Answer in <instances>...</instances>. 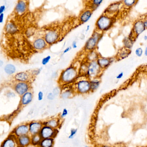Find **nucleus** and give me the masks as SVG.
<instances>
[{
    "label": "nucleus",
    "mask_w": 147,
    "mask_h": 147,
    "mask_svg": "<svg viewBox=\"0 0 147 147\" xmlns=\"http://www.w3.org/2000/svg\"><path fill=\"white\" fill-rule=\"evenodd\" d=\"M33 45L34 47L36 50H41L45 48L46 47L47 43H46L44 39L39 38L37 39L34 41Z\"/></svg>",
    "instance_id": "nucleus-18"
},
{
    "label": "nucleus",
    "mask_w": 147,
    "mask_h": 147,
    "mask_svg": "<svg viewBox=\"0 0 147 147\" xmlns=\"http://www.w3.org/2000/svg\"><path fill=\"white\" fill-rule=\"evenodd\" d=\"M85 147H89V146H85Z\"/></svg>",
    "instance_id": "nucleus-53"
},
{
    "label": "nucleus",
    "mask_w": 147,
    "mask_h": 147,
    "mask_svg": "<svg viewBox=\"0 0 147 147\" xmlns=\"http://www.w3.org/2000/svg\"><path fill=\"white\" fill-rule=\"evenodd\" d=\"M103 1L102 0H94V1H91V2L92 6L94 7H93L96 8L99 7L102 3Z\"/></svg>",
    "instance_id": "nucleus-32"
},
{
    "label": "nucleus",
    "mask_w": 147,
    "mask_h": 147,
    "mask_svg": "<svg viewBox=\"0 0 147 147\" xmlns=\"http://www.w3.org/2000/svg\"><path fill=\"white\" fill-rule=\"evenodd\" d=\"M77 132V129H71V131H70V134L69 136L68 137L69 139H72L74 138L75 136L76 135Z\"/></svg>",
    "instance_id": "nucleus-35"
},
{
    "label": "nucleus",
    "mask_w": 147,
    "mask_h": 147,
    "mask_svg": "<svg viewBox=\"0 0 147 147\" xmlns=\"http://www.w3.org/2000/svg\"><path fill=\"white\" fill-rule=\"evenodd\" d=\"M26 7L27 6L25 2L23 1H19L16 5L15 11L18 13H23L26 11Z\"/></svg>",
    "instance_id": "nucleus-21"
},
{
    "label": "nucleus",
    "mask_w": 147,
    "mask_h": 147,
    "mask_svg": "<svg viewBox=\"0 0 147 147\" xmlns=\"http://www.w3.org/2000/svg\"><path fill=\"white\" fill-rule=\"evenodd\" d=\"M102 69L98 66L96 61L90 62L87 64V74L90 78L98 77Z\"/></svg>",
    "instance_id": "nucleus-5"
},
{
    "label": "nucleus",
    "mask_w": 147,
    "mask_h": 147,
    "mask_svg": "<svg viewBox=\"0 0 147 147\" xmlns=\"http://www.w3.org/2000/svg\"><path fill=\"white\" fill-rule=\"evenodd\" d=\"M90 89L92 91H95L96 90L101 83V80L99 79V77L93 78L92 80H90Z\"/></svg>",
    "instance_id": "nucleus-23"
},
{
    "label": "nucleus",
    "mask_w": 147,
    "mask_h": 147,
    "mask_svg": "<svg viewBox=\"0 0 147 147\" xmlns=\"http://www.w3.org/2000/svg\"><path fill=\"white\" fill-rule=\"evenodd\" d=\"M44 94L41 91H39L38 94V99L39 101H41L43 100Z\"/></svg>",
    "instance_id": "nucleus-38"
},
{
    "label": "nucleus",
    "mask_w": 147,
    "mask_h": 147,
    "mask_svg": "<svg viewBox=\"0 0 147 147\" xmlns=\"http://www.w3.org/2000/svg\"><path fill=\"white\" fill-rule=\"evenodd\" d=\"M3 64H4V62H3V61L0 60V67H2Z\"/></svg>",
    "instance_id": "nucleus-49"
},
{
    "label": "nucleus",
    "mask_w": 147,
    "mask_h": 147,
    "mask_svg": "<svg viewBox=\"0 0 147 147\" xmlns=\"http://www.w3.org/2000/svg\"><path fill=\"white\" fill-rule=\"evenodd\" d=\"M11 133L17 138L29 135V123L19 125L13 129Z\"/></svg>",
    "instance_id": "nucleus-7"
},
{
    "label": "nucleus",
    "mask_w": 147,
    "mask_h": 147,
    "mask_svg": "<svg viewBox=\"0 0 147 147\" xmlns=\"http://www.w3.org/2000/svg\"><path fill=\"white\" fill-rule=\"evenodd\" d=\"M72 47V48L73 47V48H74V49L77 48V42H76V41H73V43H72V47Z\"/></svg>",
    "instance_id": "nucleus-45"
},
{
    "label": "nucleus",
    "mask_w": 147,
    "mask_h": 147,
    "mask_svg": "<svg viewBox=\"0 0 147 147\" xmlns=\"http://www.w3.org/2000/svg\"><path fill=\"white\" fill-rule=\"evenodd\" d=\"M98 66L102 69L107 68L112 63L111 59L99 57L96 61Z\"/></svg>",
    "instance_id": "nucleus-15"
},
{
    "label": "nucleus",
    "mask_w": 147,
    "mask_h": 147,
    "mask_svg": "<svg viewBox=\"0 0 147 147\" xmlns=\"http://www.w3.org/2000/svg\"><path fill=\"white\" fill-rule=\"evenodd\" d=\"M68 114V111L67 110L66 108L63 109L62 113L61 115V118H63L66 117L67 115Z\"/></svg>",
    "instance_id": "nucleus-36"
},
{
    "label": "nucleus",
    "mask_w": 147,
    "mask_h": 147,
    "mask_svg": "<svg viewBox=\"0 0 147 147\" xmlns=\"http://www.w3.org/2000/svg\"><path fill=\"white\" fill-rule=\"evenodd\" d=\"M142 20H138L134 23L133 32L136 36H138L146 29Z\"/></svg>",
    "instance_id": "nucleus-14"
},
{
    "label": "nucleus",
    "mask_w": 147,
    "mask_h": 147,
    "mask_svg": "<svg viewBox=\"0 0 147 147\" xmlns=\"http://www.w3.org/2000/svg\"><path fill=\"white\" fill-rule=\"evenodd\" d=\"M92 10L87 9L83 11L80 15V21L82 23H87L89 21L92 15Z\"/></svg>",
    "instance_id": "nucleus-16"
},
{
    "label": "nucleus",
    "mask_w": 147,
    "mask_h": 147,
    "mask_svg": "<svg viewBox=\"0 0 147 147\" xmlns=\"http://www.w3.org/2000/svg\"><path fill=\"white\" fill-rule=\"evenodd\" d=\"M114 21V20L112 17L103 14L97 21L96 23L97 29L101 32L107 31L113 25Z\"/></svg>",
    "instance_id": "nucleus-2"
},
{
    "label": "nucleus",
    "mask_w": 147,
    "mask_h": 147,
    "mask_svg": "<svg viewBox=\"0 0 147 147\" xmlns=\"http://www.w3.org/2000/svg\"><path fill=\"white\" fill-rule=\"evenodd\" d=\"M13 89L15 92L21 96L29 91V86L27 82H18L14 85Z\"/></svg>",
    "instance_id": "nucleus-9"
},
{
    "label": "nucleus",
    "mask_w": 147,
    "mask_h": 147,
    "mask_svg": "<svg viewBox=\"0 0 147 147\" xmlns=\"http://www.w3.org/2000/svg\"><path fill=\"white\" fill-rule=\"evenodd\" d=\"M120 5V2L119 3H113V4L110 5L107 8L106 11L110 13H114L116 12L119 9Z\"/></svg>",
    "instance_id": "nucleus-24"
},
{
    "label": "nucleus",
    "mask_w": 147,
    "mask_h": 147,
    "mask_svg": "<svg viewBox=\"0 0 147 147\" xmlns=\"http://www.w3.org/2000/svg\"><path fill=\"white\" fill-rule=\"evenodd\" d=\"M100 31L97 30L94 32L91 37L88 40L85 46V49L86 51H91L95 50L98 42L102 37Z\"/></svg>",
    "instance_id": "nucleus-3"
},
{
    "label": "nucleus",
    "mask_w": 147,
    "mask_h": 147,
    "mask_svg": "<svg viewBox=\"0 0 147 147\" xmlns=\"http://www.w3.org/2000/svg\"><path fill=\"white\" fill-rule=\"evenodd\" d=\"M5 72L8 75H12L16 72V68L14 65L11 64H7L4 69Z\"/></svg>",
    "instance_id": "nucleus-27"
},
{
    "label": "nucleus",
    "mask_w": 147,
    "mask_h": 147,
    "mask_svg": "<svg viewBox=\"0 0 147 147\" xmlns=\"http://www.w3.org/2000/svg\"><path fill=\"white\" fill-rule=\"evenodd\" d=\"M59 38V35L57 31L52 30L46 34L44 40L48 45H52L57 42Z\"/></svg>",
    "instance_id": "nucleus-10"
},
{
    "label": "nucleus",
    "mask_w": 147,
    "mask_h": 147,
    "mask_svg": "<svg viewBox=\"0 0 147 147\" xmlns=\"http://www.w3.org/2000/svg\"><path fill=\"white\" fill-rule=\"evenodd\" d=\"M109 147V146H103V147Z\"/></svg>",
    "instance_id": "nucleus-52"
},
{
    "label": "nucleus",
    "mask_w": 147,
    "mask_h": 147,
    "mask_svg": "<svg viewBox=\"0 0 147 147\" xmlns=\"http://www.w3.org/2000/svg\"><path fill=\"white\" fill-rule=\"evenodd\" d=\"M144 39L145 41L147 40V36L146 35H144Z\"/></svg>",
    "instance_id": "nucleus-51"
},
{
    "label": "nucleus",
    "mask_w": 147,
    "mask_h": 147,
    "mask_svg": "<svg viewBox=\"0 0 147 147\" xmlns=\"http://www.w3.org/2000/svg\"><path fill=\"white\" fill-rule=\"evenodd\" d=\"M72 49V47L71 46L68 47L66 48L64 51H63V54H65V53H67L69 51L71 50Z\"/></svg>",
    "instance_id": "nucleus-44"
},
{
    "label": "nucleus",
    "mask_w": 147,
    "mask_h": 147,
    "mask_svg": "<svg viewBox=\"0 0 147 147\" xmlns=\"http://www.w3.org/2000/svg\"><path fill=\"white\" fill-rule=\"evenodd\" d=\"M76 91L80 94H86L90 91V80L82 79L79 80L75 84Z\"/></svg>",
    "instance_id": "nucleus-4"
},
{
    "label": "nucleus",
    "mask_w": 147,
    "mask_h": 147,
    "mask_svg": "<svg viewBox=\"0 0 147 147\" xmlns=\"http://www.w3.org/2000/svg\"><path fill=\"white\" fill-rule=\"evenodd\" d=\"M54 138H50L42 139L38 147H53Z\"/></svg>",
    "instance_id": "nucleus-20"
},
{
    "label": "nucleus",
    "mask_w": 147,
    "mask_h": 147,
    "mask_svg": "<svg viewBox=\"0 0 147 147\" xmlns=\"http://www.w3.org/2000/svg\"><path fill=\"white\" fill-rule=\"evenodd\" d=\"M124 73L123 72H121L116 76V79H117V80H120V79H121L124 76Z\"/></svg>",
    "instance_id": "nucleus-43"
},
{
    "label": "nucleus",
    "mask_w": 147,
    "mask_h": 147,
    "mask_svg": "<svg viewBox=\"0 0 147 147\" xmlns=\"http://www.w3.org/2000/svg\"><path fill=\"white\" fill-rule=\"evenodd\" d=\"M42 139L39 134L31 136V144L34 146H38Z\"/></svg>",
    "instance_id": "nucleus-25"
},
{
    "label": "nucleus",
    "mask_w": 147,
    "mask_h": 147,
    "mask_svg": "<svg viewBox=\"0 0 147 147\" xmlns=\"http://www.w3.org/2000/svg\"><path fill=\"white\" fill-rule=\"evenodd\" d=\"M143 24L144 25V27H145V28H147V21L146 19H145V20H144V21H143Z\"/></svg>",
    "instance_id": "nucleus-47"
},
{
    "label": "nucleus",
    "mask_w": 147,
    "mask_h": 147,
    "mask_svg": "<svg viewBox=\"0 0 147 147\" xmlns=\"http://www.w3.org/2000/svg\"><path fill=\"white\" fill-rule=\"evenodd\" d=\"M51 59V56L50 55H48L45 57L43 58L42 59V61H41V63H42V65H44V66L47 65L50 61Z\"/></svg>",
    "instance_id": "nucleus-33"
},
{
    "label": "nucleus",
    "mask_w": 147,
    "mask_h": 147,
    "mask_svg": "<svg viewBox=\"0 0 147 147\" xmlns=\"http://www.w3.org/2000/svg\"><path fill=\"white\" fill-rule=\"evenodd\" d=\"M43 126L42 121H32L29 122V135L33 136L39 134Z\"/></svg>",
    "instance_id": "nucleus-8"
},
{
    "label": "nucleus",
    "mask_w": 147,
    "mask_h": 147,
    "mask_svg": "<svg viewBox=\"0 0 147 147\" xmlns=\"http://www.w3.org/2000/svg\"><path fill=\"white\" fill-rule=\"evenodd\" d=\"M90 25H88L87 26L86 29V32H87L88 31H89V30H90Z\"/></svg>",
    "instance_id": "nucleus-48"
},
{
    "label": "nucleus",
    "mask_w": 147,
    "mask_h": 147,
    "mask_svg": "<svg viewBox=\"0 0 147 147\" xmlns=\"http://www.w3.org/2000/svg\"><path fill=\"white\" fill-rule=\"evenodd\" d=\"M6 31L8 33H14L17 31V28L16 25L13 23H9L7 25Z\"/></svg>",
    "instance_id": "nucleus-26"
},
{
    "label": "nucleus",
    "mask_w": 147,
    "mask_h": 147,
    "mask_svg": "<svg viewBox=\"0 0 147 147\" xmlns=\"http://www.w3.org/2000/svg\"><path fill=\"white\" fill-rule=\"evenodd\" d=\"M98 54L96 52L93 51H91L88 55V59L90 62L96 61L98 58L99 57Z\"/></svg>",
    "instance_id": "nucleus-28"
},
{
    "label": "nucleus",
    "mask_w": 147,
    "mask_h": 147,
    "mask_svg": "<svg viewBox=\"0 0 147 147\" xmlns=\"http://www.w3.org/2000/svg\"><path fill=\"white\" fill-rule=\"evenodd\" d=\"M53 94L54 95V96H57L58 95L60 94V90L58 87L55 88V89H53Z\"/></svg>",
    "instance_id": "nucleus-37"
},
{
    "label": "nucleus",
    "mask_w": 147,
    "mask_h": 147,
    "mask_svg": "<svg viewBox=\"0 0 147 147\" xmlns=\"http://www.w3.org/2000/svg\"><path fill=\"white\" fill-rule=\"evenodd\" d=\"M29 76L28 73L25 72L17 73L14 76V78L17 81L19 82H26L29 80Z\"/></svg>",
    "instance_id": "nucleus-17"
},
{
    "label": "nucleus",
    "mask_w": 147,
    "mask_h": 147,
    "mask_svg": "<svg viewBox=\"0 0 147 147\" xmlns=\"http://www.w3.org/2000/svg\"><path fill=\"white\" fill-rule=\"evenodd\" d=\"M41 70V68L38 69H36V70H34L33 72H32V74L34 76H38V75L39 74Z\"/></svg>",
    "instance_id": "nucleus-40"
},
{
    "label": "nucleus",
    "mask_w": 147,
    "mask_h": 147,
    "mask_svg": "<svg viewBox=\"0 0 147 147\" xmlns=\"http://www.w3.org/2000/svg\"><path fill=\"white\" fill-rule=\"evenodd\" d=\"M7 97L8 98H13L15 96V94L13 92H8L7 93Z\"/></svg>",
    "instance_id": "nucleus-41"
},
{
    "label": "nucleus",
    "mask_w": 147,
    "mask_h": 147,
    "mask_svg": "<svg viewBox=\"0 0 147 147\" xmlns=\"http://www.w3.org/2000/svg\"><path fill=\"white\" fill-rule=\"evenodd\" d=\"M6 9V7L5 5H2L0 6V15L3 13Z\"/></svg>",
    "instance_id": "nucleus-42"
},
{
    "label": "nucleus",
    "mask_w": 147,
    "mask_h": 147,
    "mask_svg": "<svg viewBox=\"0 0 147 147\" xmlns=\"http://www.w3.org/2000/svg\"><path fill=\"white\" fill-rule=\"evenodd\" d=\"M43 125L47 126L53 129H57L59 126V121L57 119H51L43 122Z\"/></svg>",
    "instance_id": "nucleus-19"
},
{
    "label": "nucleus",
    "mask_w": 147,
    "mask_h": 147,
    "mask_svg": "<svg viewBox=\"0 0 147 147\" xmlns=\"http://www.w3.org/2000/svg\"><path fill=\"white\" fill-rule=\"evenodd\" d=\"M144 55L145 56H147V47H146L145 49V51H144Z\"/></svg>",
    "instance_id": "nucleus-50"
},
{
    "label": "nucleus",
    "mask_w": 147,
    "mask_h": 147,
    "mask_svg": "<svg viewBox=\"0 0 147 147\" xmlns=\"http://www.w3.org/2000/svg\"><path fill=\"white\" fill-rule=\"evenodd\" d=\"M47 99H48V100H53L55 98V96L52 92H50V93L47 94Z\"/></svg>",
    "instance_id": "nucleus-39"
},
{
    "label": "nucleus",
    "mask_w": 147,
    "mask_h": 147,
    "mask_svg": "<svg viewBox=\"0 0 147 147\" xmlns=\"http://www.w3.org/2000/svg\"><path fill=\"white\" fill-rule=\"evenodd\" d=\"M143 53V51L142 47H138L135 51V53L137 57H141Z\"/></svg>",
    "instance_id": "nucleus-34"
},
{
    "label": "nucleus",
    "mask_w": 147,
    "mask_h": 147,
    "mask_svg": "<svg viewBox=\"0 0 147 147\" xmlns=\"http://www.w3.org/2000/svg\"><path fill=\"white\" fill-rule=\"evenodd\" d=\"M19 147H26L31 144V136L29 135L21 136L17 138Z\"/></svg>",
    "instance_id": "nucleus-13"
},
{
    "label": "nucleus",
    "mask_w": 147,
    "mask_h": 147,
    "mask_svg": "<svg viewBox=\"0 0 147 147\" xmlns=\"http://www.w3.org/2000/svg\"><path fill=\"white\" fill-rule=\"evenodd\" d=\"M130 53L131 51L130 49H127L125 47L121 48L117 53V57L120 60H122L127 57Z\"/></svg>",
    "instance_id": "nucleus-22"
},
{
    "label": "nucleus",
    "mask_w": 147,
    "mask_h": 147,
    "mask_svg": "<svg viewBox=\"0 0 147 147\" xmlns=\"http://www.w3.org/2000/svg\"><path fill=\"white\" fill-rule=\"evenodd\" d=\"M78 75V71L76 68L70 66L62 72L59 81L63 84L71 83L76 79Z\"/></svg>",
    "instance_id": "nucleus-1"
},
{
    "label": "nucleus",
    "mask_w": 147,
    "mask_h": 147,
    "mask_svg": "<svg viewBox=\"0 0 147 147\" xmlns=\"http://www.w3.org/2000/svg\"><path fill=\"white\" fill-rule=\"evenodd\" d=\"M58 131L57 129H53L47 126H43L39 133L42 139L54 138L57 134Z\"/></svg>",
    "instance_id": "nucleus-6"
},
{
    "label": "nucleus",
    "mask_w": 147,
    "mask_h": 147,
    "mask_svg": "<svg viewBox=\"0 0 147 147\" xmlns=\"http://www.w3.org/2000/svg\"><path fill=\"white\" fill-rule=\"evenodd\" d=\"M73 91L71 89H68L62 93L61 96L63 99H67L71 97L73 95Z\"/></svg>",
    "instance_id": "nucleus-29"
},
{
    "label": "nucleus",
    "mask_w": 147,
    "mask_h": 147,
    "mask_svg": "<svg viewBox=\"0 0 147 147\" xmlns=\"http://www.w3.org/2000/svg\"><path fill=\"white\" fill-rule=\"evenodd\" d=\"M4 13H2V14L0 15V23H2L4 21Z\"/></svg>",
    "instance_id": "nucleus-46"
},
{
    "label": "nucleus",
    "mask_w": 147,
    "mask_h": 147,
    "mask_svg": "<svg viewBox=\"0 0 147 147\" xmlns=\"http://www.w3.org/2000/svg\"><path fill=\"white\" fill-rule=\"evenodd\" d=\"M1 147H19L17 142V137L10 133L2 142Z\"/></svg>",
    "instance_id": "nucleus-11"
},
{
    "label": "nucleus",
    "mask_w": 147,
    "mask_h": 147,
    "mask_svg": "<svg viewBox=\"0 0 147 147\" xmlns=\"http://www.w3.org/2000/svg\"><path fill=\"white\" fill-rule=\"evenodd\" d=\"M33 95L32 92L28 91L21 96L19 106L20 108H24L29 104L32 102Z\"/></svg>",
    "instance_id": "nucleus-12"
},
{
    "label": "nucleus",
    "mask_w": 147,
    "mask_h": 147,
    "mask_svg": "<svg viewBox=\"0 0 147 147\" xmlns=\"http://www.w3.org/2000/svg\"><path fill=\"white\" fill-rule=\"evenodd\" d=\"M124 42L125 48L130 49V48L132 46V41L130 40L129 38H127L124 41Z\"/></svg>",
    "instance_id": "nucleus-31"
},
{
    "label": "nucleus",
    "mask_w": 147,
    "mask_h": 147,
    "mask_svg": "<svg viewBox=\"0 0 147 147\" xmlns=\"http://www.w3.org/2000/svg\"><path fill=\"white\" fill-rule=\"evenodd\" d=\"M136 1H135V0H125V1H123L124 5L129 7L133 6L134 5L136 4Z\"/></svg>",
    "instance_id": "nucleus-30"
}]
</instances>
